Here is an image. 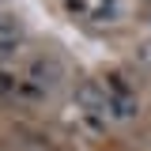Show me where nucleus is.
<instances>
[{
    "mask_svg": "<svg viewBox=\"0 0 151 151\" xmlns=\"http://www.w3.org/2000/svg\"><path fill=\"white\" fill-rule=\"evenodd\" d=\"M27 83H30V91H38V94L57 91V87L64 83V64H60V57H53V53L34 57L30 68H27Z\"/></svg>",
    "mask_w": 151,
    "mask_h": 151,
    "instance_id": "1",
    "label": "nucleus"
},
{
    "mask_svg": "<svg viewBox=\"0 0 151 151\" xmlns=\"http://www.w3.org/2000/svg\"><path fill=\"white\" fill-rule=\"evenodd\" d=\"M76 102H79V110L91 113V117L110 113V94H106L102 83H94V79H83V83L76 87Z\"/></svg>",
    "mask_w": 151,
    "mask_h": 151,
    "instance_id": "2",
    "label": "nucleus"
},
{
    "mask_svg": "<svg viewBox=\"0 0 151 151\" xmlns=\"http://www.w3.org/2000/svg\"><path fill=\"white\" fill-rule=\"evenodd\" d=\"M19 42H23V23L15 15H4L0 12V53H12Z\"/></svg>",
    "mask_w": 151,
    "mask_h": 151,
    "instance_id": "3",
    "label": "nucleus"
},
{
    "mask_svg": "<svg viewBox=\"0 0 151 151\" xmlns=\"http://www.w3.org/2000/svg\"><path fill=\"white\" fill-rule=\"evenodd\" d=\"M110 113L113 117H136L140 113V102H136V94H110Z\"/></svg>",
    "mask_w": 151,
    "mask_h": 151,
    "instance_id": "4",
    "label": "nucleus"
},
{
    "mask_svg": "<svg viewBox=\"0 0 151 151\" xmlns=\"http://www.w3.org/2000/svg\"><path fill=\"white\" fill-rule=\"evenodd\" d=\"M132 57H136V64H140V68H151V38H144V42H136V49H132Z\"/></svg>",
    "mask_w": 151,
    "mask_h": 151,
    "instance_id": "5",
    "label": "nucleus"
},
{
    "mask_svg": "<svg viewBox=\"0 0 151 151\" xmlns=\"http://www.w3.org/2000/svg\"><path fill=\"white\" fill-rule=\"evenodd\" d=\"M12 87H15V79H12V76L0 68V98H4V94H12Z\"/></svg>",
    "mask_w": 151,
    "mask_h": 151,
    "instance_id": "6",
    "label": "nucleus"
},
{
    "mask_svg": "<svg viewBox=\"0 0 151 151\" xmlns=\"http://www.w3.org/2000/svg\"><path fill=\"white\" fill-rule=\"evenodd\" d=\"M147 4H151V0H147Z\"/></svg>",
    "mask_w": 151,
    "mask_h": 151,
    "instance_id": "7",
    "label": "nucleus"
}]
</instances>
